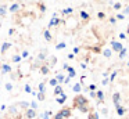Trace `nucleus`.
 Returning <instances> with one entry per match:
<instances>
[{
	"mask_svg": "<svg viewBox=\"0 0 129 119\" xmlns=\"http://www.w3.org/2000/svg\"><path fill=\"white\" fill-rule=\"evenodd\" d=\"M50 119H97V112L87 97L78 94L71 102L60 108Z\"/></svg>",
	"mask_w": 129,
	"mask_h": 119,
	"instance_id": "nucleus-1",
	"label": "nucleus"
},
{
	"mask_svg": "<svg viewBox=\"0 0 129 119\" xmlns=\"http://www.w3.org/2000/svg\"><path fill=\"white\" fill-rule=\"evenodd\" d=\"M0 119H39V116L26 101H17L6 107Z\"/></svg>",
	"mask_w": 129,
	"mask_h": 119,
	"instance_id": "nucleus-2",
	"label": "nucleus"
},
{
	"mask_svg": "<svg viewBox=\"0 0 129 119\" xmlns=\"http://www.w3.org/2000/svg\"><path fill=\"white\" fill-rule=\"evenodd\" d=\"M112 47H114V49L117 50V51H119V50H122V49H123V47L121 46L119 43H115V42H112Z\"/></svg>",
	"mask_w": 129,
	"mask_h": 119,
	"instance_id": "nucleus-3",
	"label": "nucleus"
},
{
	"mask_svg": "<svg viewBox=\"0 0 129 119\" xmlns=\"http://www.w3.org/2000/svg\"><path fill=\"white\" fill-rule=\"evenodd\" d=\"M81 17H82L83 19H89V14L85 13V11H82V13H81Z\"/></svg>",
	"mask_w": 129,
	"mask_h": 119,
	"instance_id": "nucleus-4",
	"label": "nucleus"
},
{
	"mask_svg": "<svg viewBox=\"0 0 129 119\" xmlns=\"http://www.w3.org/2000/svg\"><path fill=\"white\" fill-rule=\"evenodd\" d=\"M45 36H46V39H47V40H50V39H51V35L49 32H45Z\"/></svg>",
	"mask_w": 129,
	"mask_h": 119,
	"instance_id": "nucleus-5",
	"label": "nucleus"
},
{
	"mask_svg": "<svg viewBox=\"0 0 129 119\" xmlns=\"http://www.w3.org/2000/svg\"><path fill=\"white\" fill-rule=\"evenodd\" d=\"M2 76H3V69H2V66H0V83H2Z\"/></svg>",
	"mask_w": 129,
	"mask_h": 119,
	"instance_id": "nucleus-6",
	"label": "nucleus"
},
{
	"mask_svg": "<svg viewBox=\"0 0 129 119\" xmlns=\"http://www.w3.org/2000/svg\"><path fill=\"white\" fill-rule=\"evenodd\" d=\"M104 54H106L107 57H110V55H111V51H108V50H106V51H104Z\"/></svg>",
	"mask_w": 129,
	"mask_h": 119,
	"instance_id": "nucleus-7",
	"label": "nucleus"
},
{
	"mask_svg": "<svg viewBox=\"0 0 129 119\" xmlns=\"http://www.w3.org/2000/svg\"><path fill=\"white\" fill-rule=\"evenodd\" d=\"M99 18H104V13H99Z\"/></svg>",
	"mask_w": 129,
	"mask_h": 119,
	"instance_id": "nucleus-8",
	"label": "nucleus"
},
{
	"mask_svg": "<svg viewBox=\"0 0 129 119\" xmlns=\"http://www.w3.org/2000/svg\"><path fill=\"white\" fill-rule=\"evenodd\" d=\"M114 7H115V8H117V10H118V8H121V4H119V3H117V4L114 6Z\"/></svg>",
	"mask_w": 129,
	"mask_h": 119,
	"instance_id": "nucleus-9",
	"label": "nucleus"
}]
</instances>
